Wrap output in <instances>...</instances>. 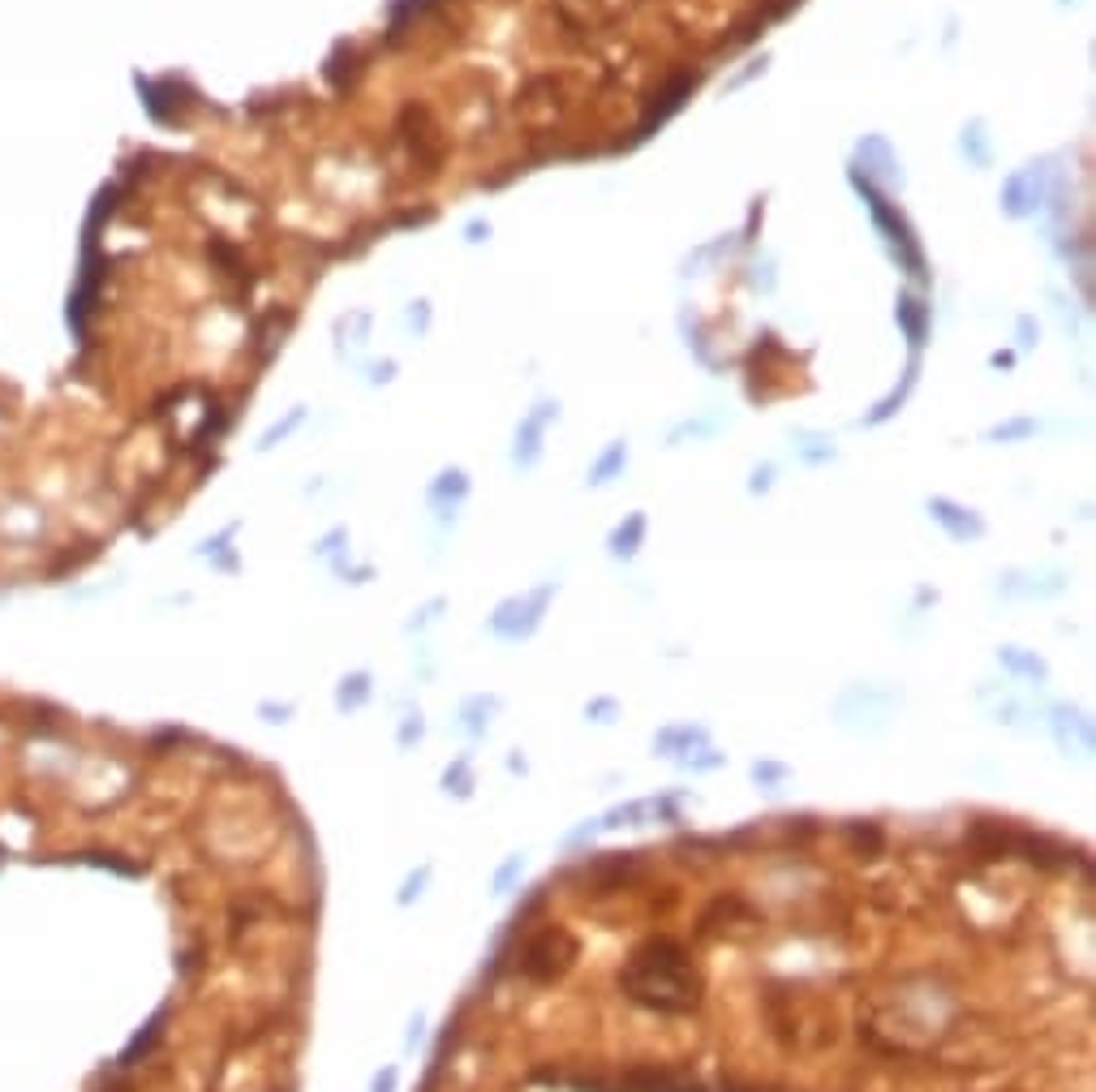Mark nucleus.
Returning a JSON list of instances; mask_svg holds the SVG:
<instances>
[{
    "mask_svg": "<svg viewBox=\"0 0 1096 1092\" xmlns=\"http://www.w3.org/2000/svg\"><path fill=\"white\" fill-rule=\"evenodd\" d=\"M620 985L632 1002L658 1015H688L701 1002V976L675 938H650L623 963Z\"/></svg>",
    "mask_w": 1096,
    "mask_h": 1092,
    "instance_id": "nucleus-1",
    "label": "nucleus"
},
{
    "mask_svg": "<svg viewBox=\"0 0 1096 1092\" xmlns=\"http://www.w3.org/2000/svg\"><path fill=\"white\" fill-rule=\"evenodd\" d=\"M576 955H581V942H576L572 929L547 924V929H538V934L525 942L521 972H525V980H533V985H550V980H559L567 968H572Z\"/></svg>",
    "mask_w": 1096,
    "mask_h": 1092,
    "instance_id": "nucleus-2",
    "label": "nucleus"
},
{
    "mask_svg": "<svg viewBox=\"0 0 1096 1092\" xmlns=\"http://www.w3.org/2000/svg\"><path fill=\"white\" fill-rule=\"evenodd\" d=\"M547 598H550V585H542L538 594H530V598H512V602H503V607L491 616V628L499 636H508V641H521V636H530L533 628H538L542 611H547Z\"/></svg>",
    "mask_w": 1096,
    "mask_h": 1092,
    "instance_id": "nucleus-3",
    "label": "nucleus"
},
{
    "mask_svg": "<svg viewBox=\"0 0 1096 1092\" xmlns=\"http://www.w3.org/2000/svg\"><path fill=\"white\" fill-rule=\"evenodd\" d=\"M1050 731H1053V740L1062 744V753H1075V757L1092 753V723H1087L1079 709L1058 706V709H1053V719H1050Z\"/></svg>",
    "mask_w": 1096,
    "mask_h": 1092,
    "instance_id": "nucleus-4",
    "label": "nucleus"
},
{
    "mask_svg": "<svg viewBox=\"0 0 1096 1092\" xmlns=\"http://www.w3.org/2000/svg\"><path fill=\"white\" fill-rule=\"evenodd\" d=\"M710 744V731L701 727V723H675V727H662L658 736H654V753L671 757V761H679L684 753H692V748Z\"/></svg>",
    "mask_w": 1096,
    "mask_h": 1092,
    "instance_id": "nucleus-5",
    "label": "nucleus"
},
{
    "mask_svg": "<svg viewBox=\"0 0 1096 1092\" xmlns=\"http://www.w3.org/2000/svg\"><path fill=\"white\" fill-rule=\"evenodd\" d=\"M929 512H933V521L938 525H946L950 529V538H980L985 533V525L976 521L972 512H963V508H955L950 499H933L929 504Z\"/></svg>",
    "mask_w": 1096,
    "mask_h": 1092,
    "instance_id": "nucleus-6",
    "label": "nucleus"
},
{
    "mask_svg": "<svg viewBox=\"0 0 1096 1092\" xmlns=\"http://www.w3.org/2000/svg\"><path fill=\"white\" fill-rule=\"evenodd\" d=\"M164 1019H168V1011H155V1015H151V1024H142V1032L130 1036V1046L121 1049V1066H134L138 1058H147L151 1049H155V1041L164 1036Z\"/></svg>",
    "mask_w": 1096,
    "mask_h": 1092,
    "instance_id": "nucleus-7",
    "label": "nucleus"
},
{
    "mask_svg": "<svg viewBox=\"0 0 1096 1092\" xmlns=\"http://www.w3.org/2000/svg\"><path fill=\"white\" fill-rule=\"evenodd\" d=\"M494 709H499V697H469L465 706H460V727H465L469 736H486Z\"/></svg>",
    "mask_w": 1096,
    "mask_h": 1092,
    "instance_id": "nucleus-8",
    "label": "nucleus"
},
{
    "mask_svg": "<svg viewBox=\"0 0 1096 1092\" xmlns=\"http://www.w3.org/2000/svg\"><path fill=\"white\" fill-rule=\"evenodd\" d=\"M370 692H374V689H370V675H366V671L344 675L340 689H335V706H340L344 714H349V709H362L366 701H370Z\"/></svg>",
    "mask_w": 1096,
    "mask_h": 1092,
    "instance_id": "nucleus-9",
    "label": "nucleus"
},
{
    "mask_svg": "<svg viewBox=\"0 0 1096 1092\" xmlns=\"http://www.w3.org/2000/svg\"><path fill=\"white\" fill-rule=\"evenodd\" d=\"M843 834H847V843H852L860 856H882V848H886V834L877 831L873 822H852Z\"/></svg>",
    "mask_w": 1096,
    "mask_h": 1092,
    "instance_id": "nucleus-10",
    "label": "nucleus"
},
{
    "mask_svg": "<svg viewBox=\"0 0 1096 1092\" xmlns=\"http://www.w3.org/2000/svg\"><path fill=\"white\" fill-rule=\"evenodd\" d=\"M443 792L456 796V800H469V796H474V766H469V757H456L452 766L443 770Z\"/></svg>",
    "mask_w": 1096,
    "mask_h": 1092,
    "instance_id": "nucleus-11",
    "label": "nucleus"
},
{
    "mask_svg": "<svg viewBox=\"0 0 1096 1092\" xmlns=\"http://www.w3.org/2000/svg\"><path fill=\"white\" fill-rule=\"evenodd\" d=\"M997 658H1002V667H1006V671H1015V675H1032V680H1045V675H1050V667H1045L1041 658H1032V653L1015 650V645H1006Z\"/></svg>",
    "mask_w": 1096,
    "mask_h": 1092,
    "instance_id": "nucleus-12",
    "label": "nucleus"
},
{
    "mask_svg": "<svg viewBox=\"0 0 1096 1092\" xmlns=\"http://www.w3.org/2000/svg\"><path fill=\"white\" fill-rule=\"evenodd\" d=\"M641 533H645V516H641V512L628 516V525H620V529H615L611 551L623 555V560H628V555H637V546H641Z\"/></svg>",
    "mask_w": 1096,
    "mask_h": 1092,
    "instance_id": "nucleus-13",
    "label": "nucleus"
},
{
    "mask_svg": "<svg viewBox=\"0 0 1096 1092\" xmlns=\"http://www.w3.org/2000/svg\"><path fill=\"white\" fill-rule=\"evenodd\" d=\"M430 878H435V865H422L418 873H409V878H404V886H400V895H396V904L409 907L413 899H422V895H426V886H430Z\"/></svg>",
    "mask_w": 1096,
    "mask_h": 1092,
    "instance_id": "nucleus-14",
    "label": "nucleus"
},
{
    "mask_svg": "<svg viewBox=\"0 0 1096 1092\" xmlns=\"http://www.w3.org/2000/svg\"><path fill=\"white\" fill-rule=\"evenodd\" d=\"M521 873H525V856L516 851V856H508L499 868H494V882H491L494 895H508V890L516 886V882H521Z\"/></svg>",
    "mask_w": 1096,
    "mask_h": 1092,
    "instance_id": "nucleus-15",
    "label": "nucleus"
},
{
    "mask_svg": "<svg viewBox=\"0 0 1096 1092\" xmlns=\"http://www.w3.org/2000/svg\"><path fill=\"white\" fill-rule=\"evenodd\" d=\"M723 761H727V757H723V753H714L710 744H701V748H692V753L679 757V766H684V770H718Z\"/></svg>",
    "mask_w": 1096,
    "mask_h": 1092,
    "instance_id": "nucleus-16",
    "label": "nucleus"
},
{
    "mask_svg": "<svg viewBox=\"0 0 1096 1092\" xmlns=\"http://www.w3.org/2000/svg\"><path fill=\"white\" fill-rule=\"evenodd\" d=\"M465 491H469L465 474H460V469H452V474H443V482H435V491H430V495H435V499H447V495L460 499Z\"/></svg>",
    "mask_w": 1096,
    "mask_h": 1092,
    "instance_id": "nucleus-17",
    "label": "nucleus"
},
{
    "mask_svg": "<svg viewBox=\"0 0 1096 1092\" xmlns=\"http://www.w3.org/2000/svg\"><path fill=\"white\" fill-rule=\"evenodd\" d=\"M787 775H791V770L782 766V761H757V766H753V779H757V783H762V787H774V783H782V779H787Z\"/></svg>",
    "mask_w": 1096,
    "mask_h": 1092,
    "instance_id": "nucleus-18",
    "label": "nucleus"
},
{
    "mask_svg": "<svg viewBox=\"0 0 1096 1092\" xmlns=\"http://www.w3.org/2000/svg\"><path fill=\"white\" fill-rule=\"evenodd\" d=\"M422 736H426V723H422V714H409V719L400 723V731H396L400 748H413V744H418Z\"/></svg>",
    "mask_w": 1096,
    "mask_h": 1092,
    "instance_id": "nucleus-19",
    "label": "nucleus"
},
{
    "mask_svg": "<svg viewBox=\"0 0 1096 1092\" xmlns=\"http://www.w3.org/2000/svg\"><path fill=\"white\" fill-rule=\"evenodd\" d=\"M620 465H623V443H615V448L606 452L602 460H598V469H594V482H611V474H615V469H620Z\"/></svg>",
    "mask_w": 1096,
    "mask_h": 1092,
    "instance_id": "nucleus-20",
    "label": "nucleus"
},
{
    "mask_svg": "<svg viewBox=\"0 0 1096 1092\" xmlns=\"http://www.w3.org/2000/svg\"><path fill=\"white\" fill-rule=\"evenodd\" d=\"M396 1083H400V1066H383V1071H374L370 1092H396Z\"/></svg>",
    "mask_w": 1096,
    "mask_h": 1092,
    "instance_id": "nucleus-21",
    "label": "nucleus"
},
{
    "mask_svg": "<svg viewBox=\"0 0 1096 1092\" xmlns=\"http://www.w3.org/2000/svg\"><path fill=\"white\" fill-rule=\"evenodd\" d=\"M585 714H589V719H594V723H611L615 714H620V706H615L611 697H602V701H589V709H585Z\"/></svg>",
    "mask_w": 1096,
    "mask_h": 1092,
    "instance_id": "nucleus-22",
    "label": "nucleus"
},
{
    "mask_svg": "<svg viewBox=\"0 0 1096 1092\" xmlns=\"http://www.w3.org/2000/svg\"><path fill=\"white\" fill-rule=\"evenodd\" d=\"M259 714L267 723H288V714H293V706H259Z\"/></svg>",
    "mask_w": 1096,
    "mask_h": 1092,
    "instance_id": "nucleus-23",
    "label": "nucleus"
}]
</instances>
